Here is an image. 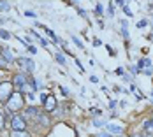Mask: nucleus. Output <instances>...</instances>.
Instances as JSON below:
<instances>
[{"instance_id":"f257e3e1","label":"nucleus","mask_w":153,"mask_h":137,"mask_svg":"<svg viewBox=\"0 0 153 137\" xmlns=\"http://www.w3.org/2000/svg\"><path fill=\"white\" fill-rule=\"evenodd\" d=\"M5 106H7V109L14 114V113H18V111H21L23 109V106H25V100H23V97H21V93H18V91H14L9 98H7V102H5Z\"/></svg>"},{"instance_id":"f03ea898","label":"nucleus","mask_w":153,"mask_h":137,"mask_svg":"<svg viewBox=\"0 0 153 137\" xmlns=\"http://www.w3.org/2000/svg\"><path fill=\"white\" fill-rule=\"evenodd\" d=\"M13 83L11 81H4V83H0V102H7V98L13 95Z\"/></svg>"},{"instance_id":"7ed1b4c3","label":"nucleus","mask_w":153,"mask_h":137,"mask_svg":"<svg viewBox=\"0 0 153 137\" xmlns=\"http://www.w3.org/2000/svg\"><path fill=\"white\" fill-rule=\"evenodd\" d=\"M11 128H13V130H25V128H27V121H25V118L19 116V114H14L13 120H11Z\"/></svg>"},{"instance_id":"20e7f679","label":"nucleus","mask_w":153,"mask_h":137,"mask_svg":"<svg viewBox=\"0 0 153 137\" xmlns=\"http://www.w3.org/2000/svg\"><path fill=\"white\" fill-rule=\"evenodd\" d=\"M18 65L25 70V72H33L35 70V65H33V61L28 60V58H18Z\"/></svg>"},{"instance_id":"39448f33","label":"nucleus","mask_w":153,"mask_h":137,"mask_svg":"<svg viewBox=\"0 0 153 137\" xmlns=\"http://www.w3.org/2000/svg\"><path fill=\"white\" fill-rule=\"evenodd\" d=\"M55 107H56V97L48 95L46 100H44V111L46 113H51V111H55Z\"/></svg>"},{"instance_id":"423d86ee","label":"nucleus","mask_w":153,"mask_h":137,"mask_svg":"<svg viewBox=\"0 0 153 137\" xmlns=\"http://www.w3.org/2000/svg\"><path fill=\"white\" fill-rule=\"evenodd\" d=\"M25 83H28V79H27V76H25V74H16L14 79H13V84L19 86V88H21Z\"/></svg>"},{"instance_id":"0eeeda50","label":"nucleus","mask_w":153,"mask_h":137,"mask_svg":"<svg viewBox=\"0 0 153 137\" xmlns=\"http://www.w3.org/2000/svg\"><path fill=\"white\" fill-rule=\"evenodd\" d=\"M107 132L113 136V134H122L123 132V127H120V125H107Z\"/></svg>"},{"instance_id":"6e6552de","label":"nucleus","mask_w":153,"mask_h":137,"mask_svg":"<svg viewBox=\"0 0 153 137\" xmlns=\"http://www.w3.org/2000/svg\"><path fill=\"white\" fill-rule=\"evenodd\" d=\"M35 118H37V121L39 123H44V125H49V118H48L46 114H42V113H37V114H35Z\"/></svg>"},{"instance_id":"1a4fd4ad","label":"nucleus","mask_w":153,"mask_h":137,"mask_svg":"<svg viewBox=\"0 0 153 137\" xmlns=\"http://www.w3.org/2000/svg\"><path fill=\"white\" fill-rule=\"evenodd\" d=\"M2 53H4V60L5 61H14V56H13L11 49H2Z\"/></svg>"},{"instance_id":"9d476101","label":"nucleus","mask_w":153,"mask_h":137,"mask_svg":"<svg viewBox=\"0 0 153 137\" xmlns=\"http://www.w3.org/2000/svg\"><path fill=\"white\" fill-rule=\"evenodd\" d=\"M11 137H30V134L25 132V130H13Z\"/></svg>"},{"instance_id":"9b49d317","label":"nucleus","mask_w":153,"mask_h":137,"mask_svg":"<svg viewBox=\"0 0 153 137\" xmlns=\"http://www.w3.org/2000/svg\"><path fill=\"white\" fill-rule=\"evenodd\" d=\"M37 113H39V111H37L33 106H30L27 111H25V114H27V116H33V118H35V114H37Z\"/></svg>"},{"instance_id":"f8f14e48","label":"nucleus","mask_w":153,"mask_h":137,"mask_svg":"<svg viewBox=\"0 0 153 137\" xmlns=\"http://www.w3.org/2000/svg\"><path fill=\"white\" fill-rule=\"evenodd\" d=\"M128 25H127V21H122V33L125 39H128V28H127Z\"/></svg>"},{"instance_id":"ddd939ff","label":"nucleus","mask_w":153,"mask_h":137,"mask_svg":"<svg viewBox=\"0 0 153 137\" xmlns=\"http://www.w3.org/2000/svg\"><path fill=\"white\" fill-rule=\"evenodd\" d=\"M144 130L150 132V134H153V121H146L144 123Z\"/></svg>"},{"instance_id":"4468645a","label":"nucleus","mask_w":153,"mask_h":137,"mask_svg":"<svg viewBox=\"0 0 153 137\" xmlns=\"http://www.w3.org/2000/svg\"><path fill=\"white\" fill-rule=\"evenodd\" d=\"M102 11H104V7H102L100 4H97V5H95V13H97V16L102 14Z\"/></svg>"},{"instance_id":"2eb2a0df","label":"nucleus","mask_w":153,"mask_h":137,"mask_svg":"<svg viewBox=\"0 0 153 137\" xmlns=\"http://www.w3.org/2000/svg\"><path fill=\"white\" fill-rule=\"evenodd\" d=\"M72 42H74V44H76L77 47H81V49H83V47H85V46H83V42H81V41H79V39H77V37H72Z\"/></svg>"},{"instance_id":"dca6fc26","label":"nucleus","mask_w":153,"mask_h":137,"mask_svg":"<svg viewBox=\"0 0 153 137\" xmlns=\"http://www.w3.org/2000/svg\"><path fill=\"white\" fill-rule=\"evenodd\" d=\"M146 25H148V21H146V19H141V21H137V28H139V30H141V28H144Z\"/></svg>"},{"instance_id":"f3484780","label":"nucleus","mask_w":153,"mask_h":137,"mask_svg":"<svg viewBox=\"0 0 153 137\" xmlns=\"http://www.w3.org/2000/svg\"><path fill=\"white\" fill-rule=\"evenodd\" d=\"M55 56H56V61H58V63H62V65H63V63H65V58H63V56H62L60 53H56V55H55Z\"/></svg>"},{"instance_id":"a211bd4d","label":"nucleus","mask_w":153,"mask_h":137,"mask_svg":"<svg viewBox=\"0 0 153 137\" xmlns=\"http://www.w3.org/2000/svg\"><path fill=\"white\" fill-rule=\"evenodd\" d=\"M123 13H125V14L128 16V18H130V16H134V13H132V11H130V9L127 7V5H123Z\"/></svg>"},{"instance_id":"6ab92c4d","label":"nucleus","mask_w":153,"mask_h":137,"mask_svg":"<svg viewBox=\"0 0 153 137\" xmlns=\"http://www.w3.org/2000/svg\"><path fill=\"white\" fill-rule=\"evenodd\" d=\"M93 125H95V127H102V125H106V123H104V120H97V118H95V120H93Z\"/></svg>"},{"instance_id":"aec40b11","label":"nucleus","mask_w":153,"mask_h":137,"mask_svg":"<svg viewBox=\"0 0 153 137\" xmlns=\"http://www.w3.org/2000/svg\"><path fill=\"white\" fill-rule=\"evenodd\" d=\"M0 37H2V39H9L11 35H9V32H5V30H0Z\"/></svg>"},{"instance_id":"412c9836","label":"nucleus","mask_w":153,"mask_h":137,"mask_svg":"<svg viewBox=\"0 0 153 137\" xmlns=\"http://www.w3.org/2000/svg\"><path fill=\"white\" fill-rule=\"evenodd\" d=\"M25 16H27V18H35V13H33V11H27Z\"/></svg>"},{"instance_id":"4be33fe9","label":"nucleus","mask_w":153,"mask_h":137,"mask_svg":"<svg viewBox=\"0 0 153 137\" xmlns=\"http://www.w3.org/2000/svg\"><path fill=\"white\" fill-rule=\"evenodd\" d=\"M92 111V114H99L100 116V109H97V107H93V109H90Z\"/></svg>"},{"instance_id":"5701e85b","label":"nucleus","mask_w":153,"mask_h":137,"mask_svg":"<svg viewBox=\"0 0 153 137\" xmlns=\"http://www.w3.org/2000/svg\"><path fill=\"white\" fill-rule=\"evenodd\" d=\"M143 61H144V67H152V60L146 58V60H143Z\"/></svg>"},{"instance_id":"b1692460","label":"nucleus","mask_w":153,"mask_h":137,"mask_svg":"<svg viewBox=\"0 0 153 137\" xmlns=\"http://www.w3.org/2000/svg\"><path fill=\"white\" fill-rule=\"evenodd\" d=\"M130 70H132V74H137V72H139L137 67H130Z\"/></svg>"},{"instance_id":"393cba45","label":"nucleus","mask_w":153,"mask_h":137,"mask_svg":"<svg viewBox=\"0 0 153 137\" xmlns=\"http://www.w3.org/2000/svg\"><path fill=\"white\" fill-rule=\"evenodd\" d=\"M102 44V41H99V39H95V41H93V46H100Z\"/></svg>"},{"instance_id":"a878e982","label":"nucleus","mask_w":153,"mask_h":137,"mask_svg":"<svg viewBox=\"0 0 153 137\" xmlns=\"http://www.w3.org/2000/svg\"><path fill=\"white\" fill-rule=\"evenodd\" d=\"M109 107H111V109H114V107H116V102H114V100H111V102H109Z\"/></svg>"},{"instance_id":"bb28decb","label":"nucleus","mask_w":153,"mask_h":137,"mask_svg":"<svg viewBox=\"0 0 153 137\" xmlns=\"http://www.w3.org/2000/svg\"><path fill=\"white\" fill-rule=\"evenodd\" d=\"M113 13H114V7H113V4H111V5H109V14L113 16Z\"/></svg>"},{"instance_id":"cd10ccee","label":"nucleus","mask_w":153,"mask_h":137,"mask_svg":"<svg viewBox=\"0 0 153 137\" xmlns=\"http://www.w3.org/2000/svg\"><path fill=\"white\" fill-rule=\"evenodd\" d=\"M2 127H4V116L0 114V128H2Z\"/></svg>"},{"instance_id":"c85d7f7f","label":"nucleus","mask_w":153,"mask_h":137,"mask_svg":"<svg viewBox=\"0 0 153 137\" xmlns=\"http://www.w3.org/2000/svg\"><path fill=\"white\" fill-rule=\"evenodd\" d=\"M99 137H113V136H111V134H100Z\"/></svg>"},{"instance_id":"c756f323","label":"nucleus","mask_w":153,"mask_h":137,"mask_svg":"<svg viewBox=\"0 0 153 137\" xmlns=\"http://www.w3.org/2000/svg\"><path fill=\"white\" fill-rule=\"evenodd\" d=\"M152 102H153V91H152Z\"/></svg>"},{"instance_id":"7c9ffc66","label":"nucleus","mask_w":153,"mask_h":137,"mask_svg":"<svg viewBox=\"0 0 153 137\" xmlns=\"http://www.w3.org/2000/svg\"><path fill=\"white\" fill-rule=\"evenodd\" d=\"M134 137H139V136H134Z\"/></svg>"},{"instance_id":"2f4dec72","label":"nucleus","mask_w":153,"mask_h":137,"mask_svg":"<svg viewBox=\"0 0 153 137\" xmlns=\"http://www.w3.org/2000/svg\"><path fill=\"white\" fill-rule=\"evenodd\" d=\"M152 121H153V120H152Z\"/></svg>"}]
</instances>
